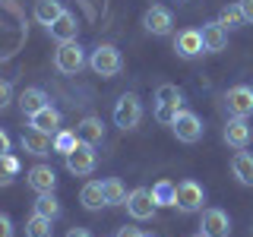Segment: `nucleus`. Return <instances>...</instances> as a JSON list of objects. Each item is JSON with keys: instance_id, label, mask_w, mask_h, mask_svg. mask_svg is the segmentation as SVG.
<instances>
[{"instance_id": "5", "label": "nucleus", "mask_w": 253, "mask_h": 237, "mask_svg": "<svg viewBox=\"0 0 253 237\" xmlns=\"http://www.w3.org/2000/svg\"><path fill=\"white\" fill-rule=\"evenodd\" d=\"M54 67H57V73H63V76H76L79 70L85 67V51L76 41H63V44H57V51H54Z\"/></svg>"}, {"instance_id": "11", "label": "nucleus", "mask_w": 253, "mask_h": 237, "mask_svg": "<svg viewBox=\"0 0 253 237\" xmlns=\"http://www.w3.org/2000/svg\"><path fill=\"white\" fill-rule=\"evenodd\" d=\"M142 26H146L149 35H158V38H165V35H171V29H174V16L168 6H149L146 16H142Z\"/></svg>"}, {"instance_id": "26", "label": "nucleus", "mask_w": 253, "mask_h": 237, "mask_svg": "<svg viewBox=\"0 0 253 237\" xmlns=\"http://www.w3.org/2000/svg\"><path fill=\"white\" fill-rule=\"evenodd\" d=\"M101 190H105V199H108V205H124L126 202V187L121 184L117 177H105L101 180Z\"/></svg>"}, {"instance_id": "12", "label": "nucleus", "mask_w": 253, "mask_h": 237, "mask_svg": "<svg viewBox=\"0 0 253 237\" xmlns=\"http://www.w3.org/2000/svg\"><path fill=\"white\" fill-rule=\"evenodd\" d=\"M203 234L209 237H231V218H228L225 209L212 205V209H203V225H200Z\"/></svg>"}, {"instance_id": "8", "label": "nucleus", "mask_w": 253, "mask_h": 237, "mask_svg": "<svg viewBox=\"0 0 253 237\" xmlns=\"http://www.w3.org/2000/svg\"><path fill=\"white\" fill-rule=\"evenodd\" d=\"M126 215H130L133 221H149V218H155V199H152V190H146V187H136V190H130V196H126Z\"/></svg>"}, {"instance_id": "14", "label": "nucleus", "mask_w": 253, "mask_h": 237, "mask_svg": "<svg viewBox=\"0 0 253 237\" xmlns=\"http://www.w3.org/2000/svg\"><path fill=\"white\" fill-rule=\"evenodd\" d=\"M221 139H225V146H231V149H247L250 146V123H247V117H228L225 130H221Z\"/></svg>"}, {"instance_id": "17", "label": "nucleus", "mask_w": 253, "mask_h": 237, "mask_svg": "<svg viewBox=\"0 0 253 237\" xmlns=\"http://www.w3.org/2000/svg\"><path fill=\"white\" fill-rule=\"evenodd\" d=\"M200 32H203V47L209 54H218V51H225V47H228V29L221 26L218 19L215 22H206Z\"/></svg>"}, {"instance_id": "24", "label": "nucleus", "mask_w": 253, "mask_h": 237, "mask_svg": "<svg viewBox=\"0 0 253 237\" xmlns=\"http://www.w3.org/2000/svg\"><path fill=\"white\" fill-rule=\"evenodd\" d=\"M32 212L35 215H44V218H51V221H57L60 218V199L54 193H38L35 196V202H32Z\"/></svg>"}, {"instance_id": "1", "label": "nucleus", "mask_w": 253, "mask_h": 237, "mask_svg": "<svg viewBox=\"0 0 253 237\" xmlns=\"http://www.w3.org/2000/svg\"><path fill=\"white\" fill-rule=\"evenodd\" d=\"M184 111V92L177 89V85L165 82L155 89V120L158 123H174V117Z\"/></svg>"}, {"instance_id": "25", "label": "nucleus", "mask_w": 253, "mask_h": 237, "mask_svg": "<svg viewBox=\"0 0 253 237\" xmlns=\"http://www.w3.org/2000/svg\"><path fill=\"white\" fill-rule=\"evenodd\" d=\"M19 171H22V164H19V158H16L13 152L0 155V187H10L13 180L19 177Z\"/></svg>"}, {"instance_id": "21", "label": "nucleus", "mask_w": 253, "mask_h": 237, "mask_svg": "<svg viewBox=\"0 0 253 237\" xmlns=\"http://www.w3.org/2000/svg\"><path fill=\"white\" fill-rule=\"evenodd\" d=\"M231 174L237 177V184L253 187V152H247V149H237L234 158H231Z\"/></svg>"}, {"instance_id": "35", "label": "nucleus", "mask_w": 253, "mask_h": 237, "mask_svg": "<svg viewBox=\"0 0 253 237\" xmlns=\"http://www.w3.org/2000/svg\"><path fill=\"white\" fill-rule=\"evenodd\" d=\"M10 146H13V142H10V133H6V130H0V155H6V152H10Z\"/></svg>"}, {"instance_id": "15", "label": "nucleus", "mask_w": 253, "mask_h": 237, "mask_svg": "<svg viewBox=\"0 0 253 237\" xmlns=\"http://www.w3.org/2000/svg\"><path fill=\"white\" fill-rule=\"evenodd\" d=\"M174 51H177V57H184V60L200 57L206 51L203 47V32L200 29H184L177 38H174Z\"/></svg>"}, {"instance_id": "13", "label": "nucleus", "mask_w": 253, "mask_h": 237, "mask_svg": "<svg viewBox=\"0 0 253 237\" xmlns=\"http://www.w3.org/2000/svg\"><path fill=\"white\" fill-rule=\"evenodd\" d=\"M26 184L35 190V193H54L57 190V171L51 164H32L26 171Z\"/></svg>"}, {"instance_id": "10", "label": "nucleus", "mask_w": 253, "mask_h": 237, "mask_svg": "<svg viewBox=\"0 0 253 237\" xmlns=\"http://www.w3.org/2000/svg\"><path fill=\"white\" fill-rule=\"evenodd\" d=\"M19 149L26 155H35V158H47L54 152V136H47V133L35 130V126H29V130H22L19 136Z\"/></svg>"}, {"instance_id": "33", "label": "nucleus", "mask_w": 253, "mask_h": 237, "mask_svg": "<svg viewBox=\"0 0 253 237\" xmlns=\"http://www.w3.org/2000/svg\"><path fill=\"white\" fill-rule=\"evenodd\" d=\"M114 237H149L146 231H139V228H130V225H124V228H117V234Z\"/></svg>"}, {"instance_id": "28", "label": "nucleus", "mask_w": 253, "mask_h": 237, "mask_svg": "<svg viewBox=\"0 0 253 237\" xmlns=\"http://www.w3.org/2000/svg\"><path fill=\"white\" fill-rule=\"evenodd\" d=\"M218 22H221V26H225L228 32H231V29H241V26H244V13H241V6H237V3H231V6H221Z\"/></svg>"}, {"instance_id": "23", "label": "nucleus", "mask_w": 253, "mask_h": 237, "mask_svg": "<svg viewBox=\"0 0 253 237\" xmlns=\"http://www.w3.org/2000/svg\"><path fill=\"white\" fill-rule=\"evenodd\" d=\"M32 13H35V19L47 29V26H54L67 10H63L60 0H35V10H32Z\"/></svg>"}, {"instance_id": "3", "label": "nucleus", "mask_w": 253, "mask_h": 237, "mask_svg": "<svg viewBox=\"0 0 253 237\" xmlns=\"http://www.w3.org/2000/svg\"><path fill=\"white\" fill-rule=\"evenodd\" d=\"M89 67H92V73H95V76L111 79V76L121 73L124 57H121V51H117L114 44H98V47L92 51V57H89Z\"/></svg>"}, {"instance_id": "31", "label": "nucleus", "mask_w": 253, "mask_h": 237, "mask_svg": "<svg viewBox=\"0 0 253 237\" xmlns=\"http://www.w3.org/2000/svg\"><path fill=\"white\" fill-rule=\"evenodd\" d=\"M13 98H16V92H13V82L0 79V111H3V108H10V105H13Z\"/></svg>"}, {"instance_id": "7", "label": "nucleus", "mask_w": 253, "mask_h": 237, "mask_svg": "<svg viewBox=\"0 0 253 237\" xmlns=\"http://www.w3.org/2000/svg\"><path fill=\"white\" fill-rule=\"evenodd\" d=\"M221 105H225L228 117H253V89L250 85H231L221 95Z\"/></svg>"}, {"instance_id": "19", "label": "nucleus", "mask_w": 253, "mask_h": 237, "mask_svg": "<svg viewBox=\"0 0 253 237\" xmlns=\"http://www.w3.org/2000/svg\"><path fill=\"white\" fill-rule=\"evenodd\" d=\"M76 32H79V22H76V16L73 13H63L54 26H47V35L54 38L57 44H63V41H76Z\"/></svg>"}, {"instance_id": "27", "label": "nucleus", "mask_w": 253, "mask_h": 237, "mask_svg": "<svg viewBox=\"0 0 253 237\" xmlns=\"http://www.w3.org/2000/svg\"><path fill=\"white\" fill-rule=\"evenodd\" d=\"M26 237H54V221L32 212L26 221Z\"/></svg>"}, {"instance_id": "22", "label": "nucleus", "mask_w": 253, "mask_h": 237, "mask_svg": "<svg viewBox=\"0 0 253 237\" xmlns=\"http://www.w3.org/2000/svg\"><path fill=\"white\" fill-rule=\"evenodd\" d=\"M79 202H83V209H89V212H98L101 205H108L105 190H101V180H89V184H83V190H79Z\"/></svg>"}, {"instance_id": "34", "label": "nucleus", "mask_w": 253, "mask_h": 237, "mask_svg": "<svg viewBox=\"0 0 253 237\" xmlns=\"http://www.w3.org/2000/svg\"><path fill=\"white\" fill-rule=\"evenodd\" d=\"M237 6L244 13V22H253V0H237Z\"/></svg>"}, {"instance_id": "4", "label": "nucleus", "mask_w": 253, "mask_h": 237, "mask_svg": "<svg viewBox=\"0 0 253 237\" xmlns=\"http://www.w3.org/2000/svg\"><path fill=\"white\" fill-rule=\"evenodd\" d=\"M63 164H67V171L73 174V177H89V174L95 171V164H98L95 146H89V142H76L73 152L63 155Z\"/></svg>"}, {"instance_id": "32", "label": "nucleus", "mask_w": 253, "mask_h": 237, "mask_svg": "<svg viewBox=\"0 0 253 237\" xmlns=\"http://www.w3.org/2000/svg\"><path fill=\"white\" fill-rule=\"evenodd\" d=\"M0 237H16L13 221H10V215H3V212H0Z\"/></svg>"}, {"instance_id": "29", "label": "nucleus", "mask_w": 253, "mask_h": 237, "mask_svg": "<svg viewBox=\"0 0 253 237\" xmlns=\"http://www.w3.org/2000/svg\"><path fill=\"white\" fill-rule=\"evenodd\" d=\"M76 130H60V133H54V152H60V155H70L76 149Z\"/></svg>"}, {"instance_id": "30", "label": "nucleus", "mask_w": 253, "mask_h": 237, "mask_svg": "<svg viewBox=\"0 0 253 237\" xmlns=\"http://www.w3.org/2000/svg\"><path fill=\"white\" fill-rule=\"evenodd\" d=\"M174 187H177V184H171V180H158V184L152 187L155 205H174Z\"/></svg>"}, {"instance_id": "9", "label": "nucleus", "mask_w": 253, "mask_h": 237, "mask_svg": "<svg viewBox=\"0 0 253 237\" xmlns=\"http://www.w3.org/2000/svg\"><path fill=\"white\" fill-rule=\"evenodd\" d=\"M203 120L193 114V111H180L177 117H174V123H171V133L177 136V142H187V146H193V142H200L203 139Z\"/></svg>"}, {"instance_id": "16", "label": "nucleus", "mask_w": 253, "mask_h": 237, "mask_svg": "<svg viewBox=\"0 0 253 237\" xmlns=\"http://www.w3.org/2000/svg\"><path fill=\"white\" fill-rule=\"evenodd\" d=\"M60 123H63L60 111H57V108H51V105H44L42 111H35V114L29 117V126H35V130L47 133V136H54V133H60Z\"/></svg>"}, {"instance_id": "20", "label": "nucleus", "mask_w": 253, "mask_h": 237, "mask_svg": "<svg viewBox=\"0 0 253 237\" xmlns=\"http://www.w3.org/2000/svg\"><path fill=\"white\" fill-rule=\"evenodd\" d=\"M16 101H19V111H22L26 117H32L35 111H42L44 105H51V101H47V92L38 89V85H29V89H22Z\"/></svg>"}, {"instance_id": "2", "label": "nucleus", "mask_w": 253, "mask_h": 237, "mask_svg": "<svg viewBox=\"0 0 253 237\" xmlns=\"http://www.w3.org/2000/svg\"><path fill=\"white\" fill-rule=\"evenodd\" d=\"M203 202H206L203 184H196V180H180V184L174 187V209L177 212H184V215L203 212Z\"/></svg>"}, {"instance_id": "6", "label": "nucleus", "mask_w": 253, "mask_h": 237, "mask_svg": "<svg viewBox=\"0 0 253 237\" xmlns=\"http://www.w3.org/2000/svg\"><path fill=\"white\" fill-rule=\"evenodd\" d=\"M142 120V101H139V95H133V92H126L117 98V105H114V123L121 126V130H136Z\"/></svg>"}, {"instance_id": "18", "label": "nucleus", "mask_w": 253, "mask_h": 237, "mask_svg": "<svg viewBox=\"0 0 253 237\" xmlns=\"http://www.w3.org/2000/svg\"><path fill=\"white\" fill-rule=\"evenodd\" d=\"M76 136H79V142L101 146V142H105V123H101V117H83V120L76 123Z\"/></svg>"}, {"instance_id": "36", "label": "nucleus", "mask_w": 253, "mask_h": 237, "mask_svg": "<svg viewBox=\"0 0 253 237\" xmlns=\"http://www.w3.org/2000/svg\"><path fill=\"white\" fill-rule=\"evenodd\" d=\"M67 237H92V231H85V228H70Z\"/></svg>"}, {"instance_id": "37", "label": "nucleus", "mask_w": 253, "mask_h": 237, "mask_svg": "<svg viewBox=\"0 0 253 237\" xmlns=\"http://www.w3.org/2000/svg\"><path fill=\"white\" fill-rule=\"evenodd\" d=\"M190 237H209V234H203V231H196V234H190Z\"/></svg>"}]
</instances>
